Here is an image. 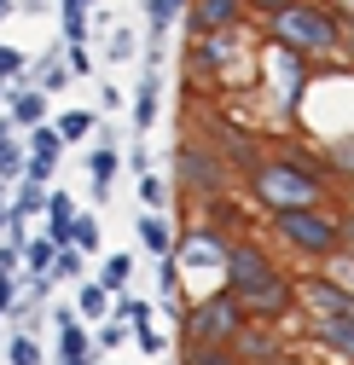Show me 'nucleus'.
<instances>
[{"instance_id": "cd10ccee", "label": "nucleus", "mask_w": 354, "mask_h": 365, "mask_svg": "<svg viewBox=\"0 0 354 365\" xmlns=\"http://www.w3.org/2000/svg\"><path fill=\"white\" fill-rule=\"evenodd\" d=\"M6 365H47V354H41V336L12 331V342H6Z\"/></svg>"}, {"instance_id": "79ce46f5", "label": "nucleus", "mask_w": 354, "mask_h": 365, "mask_svg": "<svg viewBox=\"0 0 354 365\" xmlns=\"http://www.w3.org/2000/svg\"><path fill=\"white\" fill-rule=\"evenodd\" d=\"M18 6H24V12H47V0H18Z\"/></svg>"}, {"instance_id": "412c9836", "label": "nucleus", "mask_w": 354, "mask_h": 365, "mask_svg": "<svg viewBox=\"0 0 354 365\" xmlns=\"http://www.w3.org/2000/svg\"><path fill=\"white\" fill-rule=\"evenodd\" d=\"M134 232H140V244H146L157 261H163V255H168V244H174V226H168L163 215H134Z\"/></svg>"}, {"instance_id": "ddd939ff", "label": "nucleus", "mask_w": 354, "mask_h": 365, "mask_svg": "<svg viewBox=\"0 0 354 365\" xmlns=\"http://www.w3.org/2000/svg\"><path fill=\"white\" fill-rule=\"evenodd\" d=\"M53 325H59V359H99V354H93V331H87L70 307L53 313Z\"/></svg>"}, {"instance_id": "4468645a", "label": "nucleus", "mask_w": 354, "mask_h": 365, "mask_svg": "<svg viewBox=\"0 0 354 365\" xmlns=\"http://www.w3.org/2000/svg\"><path fill=\"white\" fill-rule=\"evenodd\" d=\"M41 215H47V232H41V238H47L53 250H64L70 244V220H76V197L64 186H47V209H41Z\"/></svg>"}, {"instance_id": "c85d7f7f", "label": "nucleus", "mask_w": 354, "mask_h": 365, "mask_svg": "<svg viewBox=\"0 0 354 365\" xmlns=\"http://www.w3.org/2000/svg\"><path fill=\"white\" fill-rule=\"evenodd\" d=\"M24 70H29V58L0 41V87H24Z\"/></svg>"}, {"instance_id": "6e6552de", "label": "nucleus", "mask_w": 354, "mask_h": 365, "mask_svg": "<svg viewBox=\"0 0 354 365\" xmlns=\"http://www.w3.org/2000/svg\"><path fill=\"white\" fill-rule=\"evenodd\" d=\"M186 35L192 41H215V35H233V29H244V0H186Z\"/></svg>"}, {"instance_id": "aec40b11", "label": "nucleus", "mask_w": 354, "mask_h": 365, "mask_svg": "<svg viewBox=\"0 0 354 365\" xmlns=\"http://www.w3.org/2000/svg\"><path fill=\"white\" fill-rule=\"evenodd\" d=\"M53 244L47 238H41V232H29L24 238V250H18V272H29V279H47V267H53Z\"/></svg>"}, {"instance_id": "4be33fe9", "label": "nucleus", "mask_w": 354, "mask_h": 365, "mask_svg": "<svg viewBox=\"0 0 354 365\" xmlns=\"http://www.w3.org/2000/svg\"><path fill=\"white\" fill-rule=\"evenodd\" d=\"M151 302L146 296H134V290H122V296H111V319H116V325H151Z\"/></svg>"}, {"instance_id": "f3484780", "label": "nucleus", "mask_w": 354, "mask_h": 365, "mask_svg": "<svg viewBox=\"0 0 354 365\" xmlns=\"http://www.w3.org/2000/svg\"><path fill=\"white\" fill-rule=\"evenodd\" d=\"M70 313L81 319L87 331H93V325H105V319H111V290H105L99 279H81V284H76V307H70Z\"/></svg>"}, {"instance_id": "39448f33", "label": "nucleus", "mask_w": 354, "mask_h": 365, "mask_svg": "<svg viewBox=\"0 0 354 365\" xmlns=\"http://www.w3.org/2000/svg\"><path fill=\"white\" fill-rule=\"evenodd\" d=\"M174 192H181V203H215L233 192V168L221 163L203 140H186L174 145Z\"/></svg>"}, {"instance_id": "9d476101", "label": "nucleus", "mask_w": 354, "mask_h": 365, "mask_svg": "<svg viewBox=\"0 0 354 365\" xmlns=\"http://www.w3.org/2000/svg\"><path fill=\"white\" fill-rule=\"evenodd\" d=\"M140 6H146V41H151V64H146V70H157L163 41H168V29H174V24H181L186 0H140Z\"/></svg>"}, {"instance_id": "58836bf2", "label": "nucleus", "mask_w": 354, "mask_h": 365, "mask_svg": "<svg viewBox=\"0 0 354 365\" xmlns=\"http://www.w3.org/2000/svg\"><path fill=\"white\" fill-rule=\"evenodd\" d=\"M0 279H18V250L0 244Z\"/></svg>"}, {"instance_id": "7ed1b4c3", "label": "nucleus", "mask_w": 354, "mask_h": 365, "mask_svg": "<svg viewBox=\"0 0 354 365\" xmlns=\"http://www.w3.org/2000/svg\"><path fill=\"white\" fill-rule=\"evenodd\" d=\"M268 232L296 261H337V255H348V215H343V203L279 209V215H268Z\"/></svg>"}, {"instance_id": "7c9ffc66", "label": "nucleus", "mask_w": 354, "mask_h": 365, "mask_svg": "<svg viewBox=\"0 0 354 365\" xmlns=\"http://www.w3.org/2000/svg\"><path fill=\"white\" fill-rule=\"evenodd\" d=\"M18 174H24V140L0 145V186H18Z\"/></svg>"}, {"instance_id": "423d86ee", "label": "nucleus", "mask_w": 354, "mask_h": 365, "mask_svg": "<svg viewBox=\"0 0 354 365\" xmlns=\"http://www.w3.org/2000/svg\"><path fill=\"white\" fill-rule=\"evenodd\" d=\"M279 272H285V267L273 261V250L256 244V238H227V250H221V290H227L233 302L256 296L261 284H273Z\"/></svg>"}, {"instance_id": "f257e3e1", "label": "nucleus", "mask_w": 354, "mask_h": 365, "mask_svg": "<svg viewBox=\"0 0 354 365\" xmlns=\"http://www.w3.org/2000/svg\"><path fill=\"white\" fill-rule=\"evenodd\" d=\"M244 186L250 197L279 215V209H308V203H331V192L343 180L325 168V157L314 151H296V145H279V151H261L250 168H244Z\"/></svg>"}, {"instance_id": "4c0bfd02", "label": "nucleus", "mask_w": 354, "mask_h": 365, "mask_svg": "<svg viewBox=\"0 0 354 365\" xmlns=\"http://www.w3.org/2000/svg\"><path fill=\"white\" fill-rule=\"evenodd\" d=\"M18 307V279H0V319Z\"/></svg>"}, {"instance_id": "b1692460", "label": "nucleus", "mask_w": 354, "mask_h": 365, "mask_svg": "<svg viewBox=\"0 0 354 365\" xmlns=\"http://www.w3.org/2000/svg\"><path fill=\"white\" fill-rule=\"evenodd\" d=\"M24 157H41V163H53V168H59L64 145H59V133H53L47 122H41V128H29V133H24Z\"/></svg>"}, {"instance_id": "2eb2a0df", "label": "nucleus", "mask_w": 354, "mask_h": 365, "mask_svg": "<svg viewBox=\"0 0 354 365\" xmlns=\"http://www.w3.org/2000/svg\"><path fill=\"white\" fill-rule=\"evenodd\" d=\"M116 168H122V157H116V145H87V186H93V203H105L111 197V180H116Z\"/></svg>"}, {"instance_id": "6ab92c4d", "label": "nucleus", "mask_w": 354, "mask_h": 365, "mask_svg": "<svg viewBox=\"0 0 354 365\" xmlns=\"http://www.w3.org/2000/svg\"><path fill=\"white\" fill-rule=\"evenodd\" d=\"M47 128L59 133V145H81V140H93L99 116L93 110H59V116H47Z\"/></svg>"}, {"instance_id": "a211bd4d", "label": "nucleus", "mask_w": 354, "mask_h": 365, "mask_svg": "<svg viewBox=\"0 0 354 365\" xmlns=\"http://www.w3.org/2000/svg\"><path fill=\"white\" fill-rule=\"evenodd\" d=\"M314 348L331 354L337 365L354 359V319H325V325H314Z\"/></svg>"}, {"instance_id": "37998d69", "label": "nucleus", "mask_w": 354, "mask_h": 365, "mask_svg": "<svg viewBox=\"0 0 354 365\" xmlns=\"http://www.w3.org/2000/svg\"><path fill=\"white\" fill-rule=\"evenodd\" d=\"M59 365H93V359H59Z\"/></svg>"}, {"instance_id": "bb28decb", "label": "nucleus", "mask_w": 354, "mask_h": 365, "mask_svg": "<svg viewBox=\"0 0 354 365\" xmlns=\"http://www.w3.org/2000/svg\"><path fill=\"white\" fill-rule=\"evenodd\" d=\"M6 209H12V215H24V220H29V215H41V209H47V186H29V180H18V186L6 192Z\"/></svg>"}, {"instance_id": "dca6fc26", "label": "nucleus", "mask_w": 354, "mask_h": 365, "mask_svg": "<svg viewBox=\"0 0 354 365\" xmlns=\"http://www.w3.org/2000/svg\"><path fill=\"white\" fill-rule=\"evenodd\" d=\"M157 105H163V76L157 70H140V87H134V99H128V116H134L140 133L157 122Z\"/></svg>"}, {"instance_id": "c03bdc74", "label": "nucleus", "mask_w": 354, "mask_h": 365, "mask_svg": "<svg viewBox=\"0 0 354 365\" xmlns=\"http://www.w3.org/2000/svg\"><path fill=\"white\" fill-rule=\"evenodd\" d=\"M273 365H302V359H290V354H285V359H273Z\"/></svg>"}, {"instance_id": "a19ab883", "label": "nucleus", "mask_w": 354, "mask_h": 365, "mask_svg": "<svg viewBox=\"0 0 354 365\" xmlns=\"http://www.w3.org/2000/svg\"><path fill=\"white\" fill-rule=\"evenodd\" d=\"M12 140H18V128L6 122V110H0V145H12Z\"/></svg>"}, {"instance_id": "393cba45", "label": "nucleus", "mask_w": 354, "mask_h": 365, "mask_svg": "<svg viewBox=\"0 0 354 365\" xmlns=\"http://www.w3.org/2000/svg\"><path fill=\"white\" fill-rule=\"evenodd\" d=\"M99 238H105V226H99L93 215L76 209V220H70V250H76V255H99Z\"/></svg>"}, {"instance_id": "a18cd8bd", "label": "nucleus", "mask_w": 354, "mask_h": 365, "mask_svg": "<svg viewBox=\"0 0 354 365\" xmlns=\"http://www.w3.org/2000/svg\"><path fill=\"white\" fill-rule=\"evenodd\" d=\"M0 232H6V209H0Z\"/></svg>"}, {"instance_id": "0eeeda50", "label": "nucleus", "mask_w": 354, "mask_h": 365, "mask_svg": "<svg viewBox=\"0 0 354 365\" xmlns=\"http://www.w3.org/2000/svg\"><path fill=\"white\" fill-rule=\"evenodd\" d=\"M296 307H308L314 325H325V319H354V290L343 279L314 272V279H296Z\"/></svg>"}, {"instance_id": "a878e982", "label": "nucleus", "mask_w": 354, "mask_h": 365, "mask_svg": "<svg viewBox=\"0 0 354 365\" xmlns=\"http://www.w3.org/2000/svg\"><path fill=\"white\" fill-rule=\"evenodd\" d=\"M47 279H53V284H81V279H87V255H76V250L64 244V250L53 255V267H47Z\"/></svg>"}, {"instance_id": "f03ea898", "label": "nucleus", "mask_w": 354, "mask_h": 365, "mask_svg": "<svg viewBox=\"0 0 354 365\" xmlns=\"http://www.w3.org/2000/svg\"><path fill=\"white\" fill-rule=\"evenodd\" d=\"M268 41L290 58H343L348 53V12L325 0H290L268 18Z\"/></svg>"}, {"instance_id": "ea45409f", "label": "nucleus", "mask_w": 354, "mask_h": 365, "mask_svg": "<svg viewBox=\"0 0 354 365\" xmlns=\"http://www.w3.org/2000/svg\"><path fill=\"white\" fill-rule=\"evenodd\" d=\"M99 0H59V12H93Z\"/></svg>"}, {"instance_id": "20e7f679", "label": "nucleus", "mask_w": 354, "mask_h": 365, "mask_svg": "<svg viewBox=\"0 0 354 365\" xmlns=\"http://www.w3.org/2000/svg\"><path fill=\"white\" fill-rule=\"evenodd\" d=\"M250 325L244 307L227 296V290H209V296H192L181 307V342L186 348H233V336Z\"/></svg>"}, {"instance_id": "9b49d317", "label": "nucleus", "mask_w": 354, "mask_h": 365, "mask_svg": "<svg viewBox=\"0 0 354 365\" xmlns=\"http://www.w3.org/2000/svg\"><path fill=\"white\" fill-rule=\"evenodd\" d=\"M24 87H35V93H64V87H70V70H64V53L59 47H47V53H41V58H29V70H24Z\"/></svg>"}, {"instance_id": "f704fd0d", "label": "nucleus", "mask_w": 354, "mask_h": 365, "mask_svg": "<svg viewBox=\"0 0 354 365\" xmlns=\"http://www.w3.org/2000/svg\"><path fill=\"white\" fill-rule=\"evenodd\" d=\"M128 342H140V354H163L168 348V336L157 325H128Z\"/></svg>"}, {"instance_id": "1a4fd4ad", "label": "nucleus", "mask_w": 354, "mask_h": 365, "mask_svg": "<svg viewBox=\"0 0 354 365\" xmlns=\"http://www.w3.org/2000/svg\"><path fill=\"white\" fill-rule=\"evenodd\" d=\"M233 354H238V365H273V359H285V336L273 325H244L233 336Z\"/></svg>"}, {"instance_id": "473e14b6", "label": "nucleus", "mask_w": 354, "mask_h": 365, "mask_svg": "<svg viewBox=\"0 0 354 365\" xmlns=\"http://www.w3.org/2000/svg\"><path fill=\"white\" fill-rule=\"evenodd\" d=\"M128 342V325H116V319H105V325H93V348L99 354H116Z\"/></svg>"}, {"instance_id": "2f4dec72", "label": "nucleus", "mask_w": 354, "mask_h": 365, "mask_svg": "<svg viewBox=\"0 0 354 365\" xmlns=\"http://www.w3.org/2000/svg\"><path fill=\"white\" fill-rule=\"evenodd\" d=\"M181 365H238V354L233 348H186Z\"/></svg>"}, {"instance_id": "5701e85b", "label": "nucleus", "mask_w": 354, "mask_h": 365, "mask_svg": "<svg viewBox=\"0 0 354 365\" xmlns=\"http://www.w3.org/2000/svg\"><path fill=\"white\" fill-rule=\"evenodd\" d=\"M99 284H105L111 296H122L128 284H134V255H128V250H116V255H105V267H99Z\"/></svg>"}, {"instance_id": "c756f323", "label": "nucleus", "mask_w": 354, "mask_h": 365, "mask_svg": "<svg viewBox=\"0 0 354 365\" xmlns=\"http://www.w3.org/2000/svg\"><path fill=\"white\" fill-rule=\"evenodd\" d=\"M134 180H140L146 215H163V203H168V180H163V174H134Z\"/></svg>"}, {"instance_id": "f8f14e48", "label": "nucleus", "mask_w": 354, "mask_h": 365, "mask_svg": "<svg viewBox=\"0 0 354 365\" xmlns=\"http://www.w3.org/2000/svg\"><path fill=\"white\" fill-rule=\"evenodd\" d=\"M6 122L18 133L41 128V122H47V93H35V87H6Z\"/></svg>"}, {"instance_id": "72a5a7b5", "label": "nucleus", "mask_w": 354, "mask_h": 365, "mask_svg": "<svg viewBox=\"0 0 354 365\" xmlns=\"http://www.w3.org/2000/svg\"><path fill=\"white\" fill-rule=\"evenodd\" d=\"M105 53H111L116 64H128V58L140 53V41H134V29H111V41H105Z\"/></svg>"}, {"instance_id": "c9c22d12", "label": "nucleus", "mask_w": 354, "mask_h": 365, "mask_svg": "<svg viewBox=\"0 0 354 365\" xmlns=\"http://www.w3.org/2000/svg\"><path fill=\"white\" fill-rule=\"evenodd\" d=\"M64 70H70V81H76V76H93V53H87V47H70V53H64Z\"/></svg>"}, {"instance_id": "e433bc0d", "label": "nucleus", "mask_w": 354, "mask_h": 365, "mask_svg": "<svg viewBox=\"0 0 354 365\" xmlns=\"http://www.w3.org/2000/svg\"><path fill=\"white\" fill-rule=\"evenodd\" d=\"M290 0H244V12H256V18H273V12H285Z\"/></svg>"}]
</instances>
